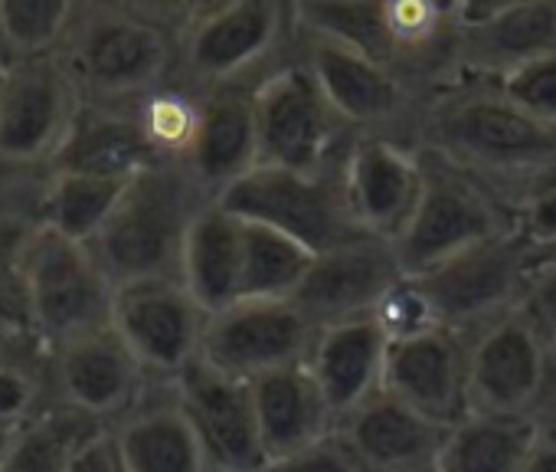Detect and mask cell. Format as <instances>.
<instances>
[{
    "instance_id": "cell-1",
    "label": "cell",
    "mask_w": 556,
    "mask_h": 472,
    "mask_svg": "<svg viewBox=\"0 0 556 472\" xmlns=\"http://www.w3.org/2000/svg\"><path fill=\"white\" fill-rule=\"evenodd\" d=\"M416 148L452 161L514 216L556 181V128L533 122L481 79H462L426 99Z\"/></svg>"
},
{
    "instance_id": "cell-2",
    "label": "cell",
    "mask_w": 556,
    "mask_h": 472,
    "mask_svg": "<svg viewBox=\"0 0 556 472\" xmlns=\"http://www.w3.org/2000/svg\"><path fill=\"white\" fill-rule=\"evenodd\" d=\"M187 8L76 4L56 50L83 105L135 109L177 79Z\"/></svg>"
},
{
    "instance_id": "cell-3",
    "label": "cell",
    "mask_w": 556,
    "mask_h": 472,
    "mask_svg": "<svg viewBox=\"0 0 556 472\" xmlns=\"http://www.w3.org/2000/svg\"><path fill=\"white\" fill-rule=\"evenodd\" d=\"M206 203H213V197L184 161H157L125 184L89 250L112 286L180 280L187 233Z\"/></svg>"
},
{
    "instance_id": "cell-4",
    "label": "cell",
    "mask_w": 556,
    "mask_h": 472,
    "mask_svg": "<svg viewBox=\"0 0 556 472\" xmlns=\"http://www.w3.org/2000/svg\"><path fill=\"white\" fill-rule=\"evenodd\" d=\"M295 47V11L278 0H223L190 4L180 53L177 86L203 96L226 86L258 83Z\"/></svg>"
},
{
    "instance_id": "cell-5",
    "label": "cell",
    "mask_w": 556,
    "mask_h": 472,
    "mask_svg": "<svg viewBox=\"0 0 556 472\" xmlns=\"http://www.w3.org/2000/svg\"><path fill=\"white\" fill-rule=\"evenodd\" d=\"M21 289L27 325L50 351L112 322L115 286L89 244L37 220L21 253Z\"/></svg>"
},
{
    "instance_id": "cell-6",
    "label": "cell",
    "mask_w": 556,
    "mask_h": 472,
    "mask_svg": "<svg viewBox=\"0 0 556 472\" xmlns=\"http://www.w3.org/2000/svg\"><path fill=\"white\" fill-rule=\"evenodd\" d=\"M252 109L258 167L315 174L344 158L357 141V135L334 115L318 79L305 66L299 37L292 53L252 86Z\"/></svg>"
},
{
    "instance_id": "cell-7",
    "label": "cell",
    "mask_w": 556,
    "mask_h": 472,
    "mask_svg": "<svg viewBox=\"0 0 556 472\" xmlns=\"http://www.w3.org/2000/svg\"><path fill=\"white\" fill-rule=\"evenodd\" d=\"M344 164L348 154L315 174L255 167L252 174L236 181L216 203L239 220L262 223L268 229L292 236V240L308 247L315 257H321L328 250H338L367 236L357 226L348 200Z\"/></svg>"
},
{
    "instance_id": "cell-8",
    "label": "cell",
    "mask_w": 556,
    "mask_h": 472,
    "mask_svg": "<svg viewBox=\"0 0 556 472\" xmlns=\"http://www.w3.org/2000/svg\"><path fill=\"white\" fill-rule=\"evenodd\" d=\"M416 151L422 161V197L406 229L393 240L406 276H426L491 236L517 229V216L475 177L426 148Z\"/></svg>"
},
{
    "instance_id": "cell-9",
    "label": "cell",
    "mask_w": 556,
    "mask_h": 472,
    "mask_svg": "<svg viewBox=\"0 0 556 472\" xmlns=\"http://www.w3.org/2000/svg\"><path fill=\"white\" fill-rule=\"evenodd\" d=\"M299 53L318 79L334 115L357 138H387L406 148L419 145L422 99L387 66L295 27Z\"/></svg>"
},
{
    "instance_id": "cell-10",
    "label": "cell",
    "mask_w": 556,
    "mask_h": 472,
    "mask_svg": "<svg viewBox=\"0 0 556 472\" xmlns=\"http://www.w3.org/2000/svg\"><path fill=\"white\" fill-rule=\"evenodd\" d=\"M416 280L429 293L439 325L475 338L481 328L523 302L530 280V247L517 229H510Z\"/></svg>"
},
{
    "instance_id": "cell-11",
    "label": "cell",
    "mask_w": 556,
    "mask_h": 472,
    "mask_svg": "<svg viewBox=\"0 0 556 472\" xmlns=\"http://www.w3.org/2000/svg\"><path fill=\"white\" fill-rule=\"evenodd\" d=\"M556 371V348L517 306L468 338V397L475 413L540 417Z\"/></svg>"
},
{
    "instance_id": "cell-12",
    "label": "cell",
    "mask_w": 556,
    "mask_h": 472,
    "mask_svg": "<svg viewBox=\"0 0 556 472\" xmlns=\"http://www.w3.org/2000/svg\"><path fill=\"white\" fill-rule=\"evenodd\" d=\"M206 319L210 315L180 280L115 286L112 328L157 384H170L200 358Z\"/></svg>"
},
{
    "instance_id": "cell-13",
    "label": "cell",
    "mask_w": 556,
    "mask_h": 472,
    "mask_svg": "<svg viewBox=\"0 0 556 472\" xmlns=\"http://www.w3.org/2000/svg\"><path fill=\"white\" fill-rule=\"evenodd\" d=\"M315 338L318 328L292 302L239 299L206 319L200 361L252 384L271 371L308 364Z\"/></svg>"
},
{
    "instance_id": "cell-14",
    "label": "cell",
    "mask_w": 556,
    "mask_h": 472,
    "mask_svg": "<svg viewBox=\"0 0 556 472\" xmlns=\"http://www.w3.org/2000/svg\"><path fill=\"white\" fill-rule=\"evenodd\" d=\"M79 109L83 99L56 53L14 60L0 83V164L47 167Z\"/></svg>"
},
{
    "instance_id": "cell-15",
    "label": "cell",
    "mask_w": 556,
    "mask_h": 472,
    "mask_svg": "<svg viewBox=\"0 0 556 472\" xmlns=\"http://www.w3.org/2000/svg\"><path fill=\"white\" fill-rule=\"evenodd\" d=\"M50 377L60 407L102 426L118 423L154 384L112 322L53 348Z\"/></svg>"
},
{
    "instance_id": "cell-16",
    "label": "cell",
    "mask_w": 556,
    "mask_h": 472,
    "mask_svg": "<svg viewBox=\"0 0 556 472\" xmlns=\"http://www.w3.org/2000/svg\"><path fill=\"white\" fill-rule=\"evenodd\" d=\"M465 79L497 83L510 70L556 53V0L452 4Z\"/></svg>"
},
{
    "instance_id": "cell-17",
    "label": "cell",
    "mask_w": 556,
    "mask_h": 472,
    "mask_svg": "<svg viewBox=\"0 0 556 472\" xmlns=\"http://www.w3.org/2000/svg\"><path fill=\"white\" fill-rule=\"evenodd\" d=\"M406 276L390 240L361 236L354 244L315 257L292 306L321 332L331 325L370 319L383 293Z\"/></svg>"
},
{
    "instance_id": "cell-18",
    "label": "cell",
    "mask_w": 556,
    "mask_h": 472,
    "mask_svg": "<svg viewBox=\"0 0 556 472\" xmlns=\"http://www.w3.org/2000/svg\"><path fill=\"white\" fill-rule=\"evenodd\" d=\"M170 387L203 439L216 472H262L265 452L245 381H236L197 358L170 381Z\"/></svg>"
},
{
    "instance_id": "cell-19",
    "label": "cell",
    "mask_w": 556,
    "mask_h": 472,
    "mask_svg": "<svg viewBox=\"0 0 556 472\" xmlns=\"http://www.w3.org/2000/svg\"><path fill=\"white\" fill-rule=\"evenodd\" d=\"M383 390L448 430L471 413L468 397V338L435 328L422 338L390 345L383 368Z\"/></svg>"
},
{
    "instance_id": "cell-20",
    "label": "cell",
    "mask_w": 556,
    "mask_h": 472,
    "mask_svg": "<svg viewBox=\"0 0 556 472\" xmlns=\"http://www.w3.org/2000/svg\"><path fill=\"white\" fill-rule=\"evenodd\" d=\"M344 181L357 226L393 244L419 207L422 161L416 148L387 138H357L348 151Z\"/></svg>"
},
{
    "instance_id": "cell-21",
    "label": "cell",
    "mask_w": 556,
    "mask_h": 472,
    "mask_svg": "<svg viewBox=\"0 0 556 472\" xmlns=\"http://www.w3.org/2000/svg\"><path fill=\"white\" fill-rule=\"evenodd\" d=\"M344 449L354 456L361 472H432L445 430L377 390L334 426Z\"/></svg>"
},
{
    "instance_id": "cell-22",
    "label": "cell",
    "mask_w": 556,
    "mask_h": 472,
    "mask_svg": "<svg viewBox=\"0 0 556 472\" xmlns=\"http://www.w3.org/2000/svg\"><path fill=\"white\" fill-rule=\"evenodd\" d=\"M128 472H216L184 403L170 384H151L148 394L112 423Z\"/></svg>"
},
{
    "instance_id": "cell-23",
    "label": "cell",
    "mask_w": 556,
    "mask_h": 472,
    "mask_svg": "<svg viewBox=\"0 0 556 472\" xmlns=\"http://www.w3.org/2000/svg\"><path fill=\"white\" fill-rule=\"evenodd\" d=\"M252 86H226L200 96V125L184 164L213 200L258 167Z\"/></svg>"
},
{
    "instance_id": "cell-24",
    "label": "cell",
    "mask_w": 556,
    "mask_h": 472,
    "mask_svg": "<svg viewBox=\"0 0 556 472\" xmlns=\"http://www.w3.org/2000/svg\"><path fill=\"white\" fill-rule=\"evenodd\" d=\"M265 462L299 452L334 433L338 417L308 364L271 371L249 384Z\"/></svg>"
},
{
    "instance_id": "cell-25",
    "label": "cell",
    "mask_w": 556,
    "mask_h": 472,
    "mask_svg": "<svg viewBox=\"0 0 556 472\" xmlns=\"http://www.w3.org/2000/svg\"><path fill=\"white\" fill-rule=\"evenodd\" d=\"M157 164L135 109L83 105L73 119L63 145L47 164V174H86L109 181H131L144 167Z\"/></svg>"
},
{
    "instance_id": "cell-26",
    "label": "cell",
    "mask_w": 556,
    "mask_h": 472,
    "mask_svg": "<svg viewBox=\"0 0 556 472\" xmlns=\"http://www.w3.org/2000/svg\"><path fill=\"white\" fill-rule=\"evenodd\" d=\"M390 341L374 319L321 328L308 355V371L318 381L334 417H344L377 390H383Z\"/></svg>"
},
{
    "instance_id": "cell-27",
    "label": "cell",
    "mask_w": 556,
    "mask_h": 472,
    "mask_svg": "<svg viewBox=\"0 0 556 472\" xmlns=\"http://www.w3.org/2000/svg\"><path fill=\"white\" fill-rule=\"evenodd\" d=\"M239 270H242V220L232 216L216 200L200 210L193 220L184 260L180 283L203 306L206 315H216L239 302Z\"/></svg>"
},
{
    "instance_id": "cell-28",
    "label": "cell",
    "mask_w": 556,
    "mask_h": 472,
    "mask_svg": "<svg viewBox=\"0 0 556 472\" xmlns=\"http://www.w3.org/2000/svg\"><path fill=\"white\" fill-rule=\"evenodd\" d=\"M543 426L533 417L468 413L445 430L432 472H520Z\"/></svg>"
},
{
    "instance_id": "cell-29",
    "label": "cell",
    "mask_w": 556,
    "mask_h": 472,
    "mask_svg": "<svg viewBox=\"0 0 556 472\" xmlns=\"http://www.w3.org/2000/svg\"><path fill=\"white\" fill-rule=\"evenodd\" d=\"M315 253L292 236L242 220V270L239 299L292 302L295 289L308 276Z\"/></svg>"
},
{
    "instance_id": "cell-30",
    "label": "cell",
    "mask_w": 556,
    "mask_h": 472,
    "mask_svg": "<svg viewBox=\"0 0 556 472\" xmlns=\"http://www.w3.org/2000/svg\"><path fill=\"white\" fill-rule=\"evenodd\" d=\"M128 181L86 177V174H47L37 203V223L50 226L76 244H92L112 216Z\"/></svg>"
},
{
    "instance_id": "cell-31",
    "label": "cell",
    "mask_w": 556,
    "mask_h": 472,
    "mask_svg": "<svg viewBox=\"0 0 556 472\" xmlns=\"http://www.w3.org/2000/svg\"><path fill=\"white\" fill-rule=\"evenodd\" d=\"M99 426L102 423H92L60 403L50 410H37L30 420L21 423L11 456L0 472H66L79 443Z\"/></svg>"
},
{
    "instance_id": "cell-32",
    "label": "cell",
    "mask_w": 556,
    "mask_h": 472,
    "mask_svg": "<svg viewBox=\"0 0 556 472\" xmlns=\"http://www.w3.org/2000/svg\"><path fill=\"white\" fill-rule=\"evenodd\" d=\"M73 0H0V47L11 60L53 57L70 30Z\"/></svg>"
},
{
    "instance_id": "cell-33",
    "label": "cell",
    "mask_w": 556,
    "mask_h": 472,
    "mask_svg": "<svg viewBox=\"0 0 556 472\" xmlns=\"http://www.w3.org/2000/svg\"><path fill=\"white\" fill-rule=\"evenodd\" d=\"M135 119L157 161H187L200 125V96L170 83L138 102Z\"/></svg>"
},
{
    "instance_id": "cell-34",
    "label": "cell",
    "mask_w": 556,
    "mask_h": 472,
    "mask_svg": "<svg viewBox=\"0 0 556 472\" xmlns=\"http://www.w3.org/2000/svg\"><path fill=\"white\" fill-rule=\"evenodd\" d=\"M377 328L383 332V338L390 345H400V341H409V338H422L439 325V315L432 309V299L429 293L422 289V283L416 276H400L387 293L383 299L377 302L374 315Z\"/></svg>"
},
{
    "instance_id": "cell-35",
    "label": "cell",
    "mask_w": 556,
    "mask_h": 472,
    "mask_svg": "<svg viewBox=\"0 0 556 472\" xmlns=\"http://www.w3.org/2000/svg\"><path fill=\"white\" fill-rule=\"evenodd\" d=\"M501 96L533 122L556 128V53L530 60L494 83Z\"/></svg>"
},
{
    "instance_id": "cell-36",
    "label": "cell",
    "mask_w": 556,
    "mask_h": 472,
    "mask_svg": "<svg viewBox=\"0 0 556 472\" xmlns=\"http://www.w3.org/2000/svg\"><path fill=\"white\" fill-rule=\"evenodd\" d=\"M262 472H361V465L354 462V456L344 449V443L338 439V433L289 452V456H278L268 459L262 465Z\"/></svg>"
},
{
    "instance_id": "cell-37",
    "label": "cell",
    "mask_w": 556,
    "mask_h": 472,
    "mask_svg": "<svg viewBox=\"0 0 556 472\" xmlns=\"http://www.w3.org/2000/svg\"><path fill=\"white\" fill-rule=\"evenodd\" d=\"M517 233L527 240L530 257L556 250V181L540 187L517 210Z\"/></svg>"
},
{
    "instance_id": "cell-38",
    "label": "cell",
    "mask_w": 556,
    "mask_h": 472,
    "mask_svg": "<svg viewBox=\"0 0 556 472\" xmlns=\"http://www.w3.org/2000/svg\"><path fill=\"white\" fill-rule=\"evenodd\" d=\"M37 410V377L24 364L0 358V423L21 426Z\"/></svg>"
},
{
    "instance_id": "cell-39",
    "label": "cell",
    "mask_w": 556,
    "mask_h": 472,
    "mask_svg": "<svg viewBox=\"0 0 556 472\" xmlns=\"http://www.w3.org/2000/svg\"><path fill=\"white\" fill-rule=\"evenodd\" d=\"M520 309L530 315V322L556 348V263L530 266V280H527V293H523Z\"/></svg>"
},
{
    "instance_id": "cell-40",
    "label": "cell",
    "mask_w": 556,
    "mask_h": 472,
    "mask_svg": "<svg viewBox=\"0 0 556 472\" xmlns=\"http://www.w3.org/2000/svg\"><path fill=\"white\" fill-rule=\"evenodd\" d=\"M66 472H128L125 459H122V449L112 436V426H99L92 430L79 449L73 452Z\"/></svg>"
},
{
    "instance_id": "cell-41",
    "label": "cell",
    "mask_w": 556,
    "mask_h": 472,
    "mask_svg": "<svg viewBox=\"0 0 556 472\" xmlns=\"http://www.w3.org/2000/svg\"><path fill=\"white\" fill-rule=\"evenodd\" d=\"M520 472H556V436L553 433H546V430L540 433V439Z\"/></svg>"
},
{
    "instance_id": "cell-42",
    "label": "cell",
    "mask_w": 556,
    "mask_h": 472,
    "mask_svg": "<svg viewBox=\"0 0 556 472\" xmlns=\"http://www.w3.org/2000/svg\"><path fill=\"white\" fill-rule=\"evenodd\" d=\"M536 423H540L546 433L556 436V371H553V384H549V394H546V400H543V407H540Z\"/></svg>"
},
{
    "instance_id": "cell-43",
    "label": "cell",
    "mask_w": 556,
    "mask_h": 472,
    "mask_svg": "<svg viewBox=\"0 0 556 472\" xmlns=\"http://www.w3.org/2000/svg\"><path fill=\"white\" fill-rule=\"evenodd\" d=\"M21 426H4L0 423V469H4L8 456H11V446H14V436H17Z\"/></svg>"
},
{
    "instance_id": "cell-44",
    "label": "cell",
    "mask_w": 556,
    "mask_h": 472,
    "mask_svg": "<svg viewBox=\"0 0 556 472\" xmlns=\"http://www.w3.org/2000/svg\"><path fill=\"white\" fill-rule=\"evenodd\" d=\"M11 66H14V60H11V53L0 47V83H4V76L11 73Z\"/></svg>"
},
{
    "instance_id": "cell-45",
    "label": "cell",
    "mask_w": 556,
    "mask_h": 472,
    "mask_svg": "<svg viewBox=\"0 0 556 472\" xmlns=\"http://www.w3.org/2000/svg\"><path fill=\"white\" fill-rule=\"evenodd\" d=\"M540 263H556V250H549V253H536V257H530V266H540Z\"/></svg>"
}]
</instances>
